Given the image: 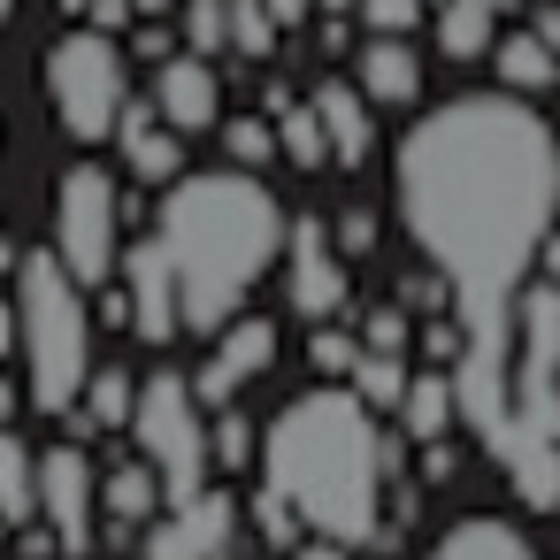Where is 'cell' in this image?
Returning a JSON list of instances; mask_svg holds the SVG:
<instances>
[{"label": "cell", "mask_w": 560, "mask_h": 560, "mask_svg": "<svg viewBox=\"0 0 560 560\" xmlns=\"http://www.w3.org/2000/svg\"><path fill=\"white\" fill-rule=\"evenodd\" d=\"M47 101H55V116H62V131L70 139H108L116 131V116H124V55H116V39L108 32H70V39H55L47 47Z\"/></svg>", "instance_id": "cell-6"}, {"label": "cell", "mask_w": 560, "mask_h": 560, "mask_svg": "<svg viewBox=\"0 0 560 560\" xmlns=\"http://www.w3.org/2000/svg\"><path fill=\"white\" fill-rule=\"evenodd\" d=\"M0 522H39V445H24L9 422H0Z\"/></svg>", "instance_id": "cell-20"}, {"label": "cell", "mask_w": 560, "mask_h": 560, "mask_svg": "<svg viewBox=\"0 0 560 560\" xmlns=\"http://www.w3.org/2000/svg\"><path fill=\"white\" fill-rule=\"evenodd\" d=\"M154 506H162V468L154 460H116L101 476V514H108L116 537L139 529V522H154Z\"/></svg>", "instance_id": "cell-19"}, {"label": "cell", "mask_w": 560, "mask_h": 560, "mask_svg": "<svg viewBox=\"0 0 560 560\" xmlns=\"http://www.w3.org/2000/svg\"><path fill=\"white\" fill-rule=\"evenodd\" d=\"M453 422H460V399H453V369H415L407 376V392H399V438H415V445H430V438H453Z\"/></svg>", "instance_id": "cell-17"}, {"label": "cell", "mask_w": 560, "mask_h": 560, "mask_svg": "<svg viewBox=\"0 0 560 560\" xmlns=\"http://www.w3.org/2000/svg\"><path fill=\"white\" fill-rule=\"evenodd\" d=\"M415 468H422V483H445V476H453V468H460V445H453V438H430V445H422V460H415Z\"/></svg>", "instance_id": "cell-37"}, {"label": "cell", "mask_w": 560, "mask_h": 560, "mask_svg": "<svg viewBox=\"0 0 560 560\" xmlns=\"http://www.w3.org/2000/svg\"><path fill=\"white\" fill-rule=\"evenodd\" d=\"M70 9H93V24L116 32V24H131V9H170V0H70Z\"/></svg>", "instance_id": "cell-36"}, {"label": "cell", "mask_w": 560, "mask_h": 560, "mask_svg": "<svg viewBox=\"0 0 560 560\" xmlns=\"http://www.w3.org/2000/svg\"><path fill=\"white\" fill-rule=\"evenodd\" d=\"M116 223L124 215H116V177L108 170L78 162V170L55 177V254L85 292H101L116 277Z\"/></svg>", "instance_id": "cell-7"}, {"label": "cell", "mask_w": 560, "mask_h": 560, "mask_svg": "<svg viewBox=\"0 0 560 560\" xmlns=\"http://www.w3.org/2000/svg\"><path fill=\"white\" fill-rule=\"evenodd\" d=\"M330 238H338V254L353 261V254H369V246H376V215H369V208H346Z\"/></svg>", "instance_id": "cell-35"}, {"label": "cell", "mask_w": 560, "mask_h": 560, "mask_svg": "<svg viewBox=\"0 0 560 560\" xmlns=\"http://www.w3.org/2000/svg\"><path fill=\"white\" fill-rule=\"evenodd\" d=\"M254 529H261V537H269L277 552H292V545L307 537V529H300V514H292V506H284V499H277L269 483H261V499H254Z\"/></svg>", "instance_id": "cell-31"}, {"label": "cell", "mask_w": 560, "mask_h": 560, "mask_svg": "<svg viewBox=\"0 0 560 560\" xmlns=\"http://www.w3.org/2000/svg\"><path fill=\"white\" fill-rule=\"evenodd\" d=\"M353 9L376 24V32H415V16H422V0H353Z\"/></svg>", "instance_id": "cell-34"}, {"label": "cell", "mask_w": 560, "mask_h": 560, "mask_svg": "<svg viewBox=\"0 0 560 560\" xmlns=\"http://www.w3.org/2000/svg\"><path fill=\"white\" fill-rule=\"evenodd\" d=\"M16 407H24V384H16V376H9V369H0V422H9V415H16Z\"/></svg>", "instance_id": "cell-42"}, {"label": "cell", "mask_w": 560, "mask_h": 560, "mask_svg": "<svg viewBox=\"0 0 560 560\" xmlns=\"http://www.w3.org/2000/svg\"><path fill=\"white\" fill-rule=\"evenodd\" d=\"M261 483L300 514V529L369 545L384 522V430L353 384L300 392L261 430Z\"/></svg>", "instance_id": "cell-3"}, {"label": "cell", "mask_w": 560, "mask_h": 560, "mask_svg": "<svg viewBox=\"0 0 560 560\" xmlns=\"http://www.w3.org/2000/svg\"><path fill=\"white\" fill-rule=\"evenodd\" d=\"M131 407H139V376L131 369H93L78 407H70V422L78 430H131Z\"/></svg>", "instance_id": "cell-22"}, {"label": "cell", "mask_w": 560, "mask_h": 560, "mask_svg": "<svg viewBox=\"0 0 560 560\" xmlns=\"http://www.w3.org/2000/svg\"><path fill=\"white\" fill-rule=\"evenodd\" d=\"M529 32H537V39H545V47H552V55H560V9H552V0H545V9H537V16H529Z\"/></svg>", "instance_id": "cell-39"}, {"label": "cell", "mask_w": 560, "mask_h": 560, "mask_svg": "<svg viewBox=\"0 0 560 560\" xmlns=\"http://www.w3.org/2000/svg\"><path fill=\"white\" fill-rule=\"evenodd\" d=\"M93 514H101V468H93V453L85 445H47L39 453V522L55 529V545L70 560L93 552V537H101Z\"/></svg>", "instance_id": "cell-8"}, {"label": "cell", "mask_w": 560, "mask_h": 560, "mask_svg": "<svg viewBox=\"0 0 560 560\" xmlns=\"http://www.w3.org/2000/svg\"><path fill=\"white\" fill-rule=\"evenodd\" d=\"M491 70H499L506 93H545V85H560V55H552L537 32H506V39L491 47Z\"/></svg>", "instance_id": "cell-23"}, {"label": "cell", "mask_w": 560, "mask_h": 560, "mask_svg": "<svg viewBox=\"0 0 560 560\" xmlns=\"http://www.w3.org/2000/svg\"><path fill=\"white\" fill-rule=\"evenodd\" d=\"M415 338H422V361H430V369H453V361H460V346H468L460 315H430V323H422Z\"/></svg>", "instance_id": "cell-32"}, {"label": "cell", "mask_w": 560, "mask_h": 560, "mask_svg": "<svg viewBox=\"0 0 560 560\" xmlns=\"http://www.w3.org/2000/svg\"><path fill=\"white\" fill-rule=\"evenodd\" d=\"M246 460H261V438H254V422H246L238 399H231V407L208 415V468H231V476H238Z\"/></svg>", "instance_id": "cell-26"}, {"label": "cell", "mask_w": 560, "mask_h": 560, "mask_svg": "<svg viewBox=\"0 0 560 560\" xmlns=\"http://www.w3.org/2000/svg\"><path fill=\"white\" fill-rule=\"evenodd\" d=\"M284 261H292V307L307 315V323H330L338 307H346V254H338V238L323 231V223H292L284 231Z\"/></svg>", "instance_id": "cell-12"}, {"label": "cell", "mask_w": 560, "mask_h": 560, "mask_svg": "<svg viewBox=\"0 0 560 560\" xmlns=\"http://www.w3.org/2000/svg\"><path fill=\"white\" fill-rule=\"evenodd\" d=\"M346 552H353V545H338V537H315V529L292 545V560H346Z\"/></svg>", "instance_id": "cell-38"}, {"label": "cell", "mask_w": 560, "mask_h": 560, "mask_svg": "<svg viewBox=\"0 0 560 560\" xmlns=\"http://www.w3.org/2000/svg\"><path fill=\"white\" fill-rule=\"evenodd\" d=\"M284 231L292 223H284L277 192L238 162L200 170V177L192 170L170 177L154 238H162V254L177 269V315H185L192 338H215L238 315V300L284 261Z\"/></svg>", "instance_id": "cell-2"}, {"label": "cell", "mask_w": 560, "mask_h": 560, "mask_svg": "<svg viewBox=\"0 0 560 560\" xmlns=\"http://www.w3.org/2000/svg\"><path fill=\"white\" fill-rule=\"evenodd\" d=\"M16 353V300H0V361Z\"/></svg>", "instance_id": "cell-41"}, {"label": "cell", "mask_w": 560, "mask_h": 560, "mask_svg": "<svg viewBox=\"0 0 560 560\" xmlns=\"http://www.w3.org/2000/svg\"><path fill=\"white\" fill-rule=\"evenodd\" d=\"M9 9H16V0H0V24H9Z\"/></svg>", "instance_id": "cell-44"}, {"label": "cell", "mask_w": 560, "mask_h": 560, "mask_svg": "<svg viewBox=\"0 0 560 560\" xmlns=\"http://www.w3.org/2000/svg\"><path fill=\"white\" fill-rule=\"evenodd\" d=\"M116 284H124V300H131V330H139L147 346H170V338L185 330V315H177V269H170L162 238H139V246H124V261H116Z\"/></svg>", "instance_id": "cell-10"}, {"label": "cell", "mask_w": 560, "mask_h": 560, "mask_svg": "<svg viewBox=\"0 0 560 560\" xmlns=\"http://www.w3.org/2000/svg\"><path fill=\"white\" fill-rule=\"evenodd\" d=\"M430 560H537V545H529V529H514L499 514H468L430 545Z\"/></svg>", "instance_id": "cell-18"}, {"label": "cell", "mask_w": 560, "mask_h": 560, "mask_svg": "<svg viewBox=\"0 0 560 560\" xmlns=\"http://www.w3.org/2000/svg\"><path fill=\"white\" fill-rule=\"evenodd\" d=\"M323 9H353V0H323Z\"/></svg>", "instance_id": "cell-45"}, {"label": "cell", "mask_w": 560, "mask_h": 560, "mask_svg": "<svg viewBox=\"0 0 560 560\" xmlns=\"http://www.w3.org/2000/svg\"><path fill=\"white\" fill-rule=\"evenodd\" d=\"M185 47L223 55L231 47V0H185Z\"/></svg>", "instance_id": "cell-29"}, {"label": "cell", "mask_w": 560, "mask_h": 560, "mask_svg": "<svg viewBox=\"0 0 560 560\" xmlns=\"http://www.w3.org/2000/svg\"><path fill=\"white\" fill-rule=\"evenodd\" d=\"M353 85L369 93V108H407L422 93V55L407 47V32H369L353 55Z\"/></svg>", "instance_id": "cell-15"}, {"label": "cell", "mask_w": 560, "mask_h": 560, "mask_svg": "<svg viewBox=\"0 0 560 560\" xmlns=\"http://www.w3.org/2000/svg\"><path fill=\"white\" fill-rule=\"evenodd\" d=\"M277 154H292L300 170H330V139H323L315 101H284L277 108Z\"/></svg>", "instance_id": "cell-24"}, {"label": "cell", "mask_w": 560, "mask_h": 560, "mask_svg": "<svg viewBox=\"0 0 560 560\" xmlns=\"http://www.w3.org/2000/svg\"><path fill=\"white\" fill-rule=\"evenodd\" d=\"M392 192L415 246L453 284L460 353H514V292L537 277V246L560 223L552 124L522 93L445 101L399 139Z\"/></svg>", "instance_id": "cell-1"}, {"label": "cell", "mask_w": 560, "mask_h": 560, "mask_svg": "<svg viewBox=\"0 0 560 560\" xmlns=\"http://www.w3.org/2000/svg\"><path fill=\"white\" fill-rule=\"evenodd\" d=\"M154 108H162V124L170 131H215L223 124V78L208 70V55H162V70H154Z\"/></svg>", "instance_id": "cell-13"}, {"label": "cell", "mask_w": 560, "mask_h": 560, "mask_svg": "<svg viewBox=\"0 0 560 560\" xmlns=\"http://www.w3.org/2000/svg\"><path fill=\"white\" fill-rule=\"evenodd\" d=\"M361 346H369V353H407V307H369Z\"/></svg>", "instance_id": "cell-33"}, {"label": "cell", "mask_w": 560, "mask_h": 560, "mask_svg": "<svg viewBox=\"0 0 560 560\" xmlns=\"http://www.w3.org/2000/svg\"><path fill=\"white\" fill-rule=\"evenodd\" d=\"M231 545H238V506L223 491H200L147 529L139 560H231Z\"/></svg>", "instance_id": "cell-9"}, {"label": "cell", "mask_w": 560, "mask_h": 560, "mask_svg": "<svg viewBox=\"0 0 560 560\" xmlns=\"http://www.w3.org/2000/svg\"><path fill=\"white\" fill-rule=\"evenodd\" d=\"M231 47L246 62L277 55V16H269V0H231Z\"/></svg>", "instance_id": "cell-27"}, {"label": "cell", "mask_w": 560, "mask_h": 560, "mask_svg": "<svg viewBox=\"0 0 560 560\" xmlns=\"http://www.w3.org/2000/svg\"><path fill=\"white\" fill-rule=\"evenodd\" d=\"M307 9H315V0H269V16H277V32H284V24H300Z\"/></svg>", "instance_id": "cell-43"}, {"label": "cell", "mask_w": 560, "mask_h": 560, "mask_svg": "<svg viewBox=\"0 0 560 560\" xmlns=\"http://www.w3.org/2000/svg\"><path fill=\"white\" fill-rule=\"evenodd\" d=\"M108 139L124 147V170H131L139 185H170V177H185V131H170L154 101H147V108L124 101V116H116Z\"/></svg>", "instance_id": "cell-14"}, {"label": "cell", "mask_w": 560, "mask_h": 560, "mask_svg": "<svg viewBox=\"0 0 560 560\" xmlns=\"http://www.w3.org/2000/svg\"><path fill=\"white\" fill-rule=\"evenodd\" d=\"M407 376H415V369H407V353H369V346H361V361H353V376H346V384H353L376 415H399Z\"/></svg>", "instance_id": "cell-25"}, {"label": "cell", "mask_w": 560, "mask_h": 560, "mask_svg": "<svg viewBox=\"0 0 560 560\" xmlns=\"http://www.w3.org/2000/svg\"><path fill=\"white\" fill-rule=\"evenodd\" d=\"M223 154H231L238 170L277 162V124H269V116H238V124H223Z\"/></svg>", "instance_id": "cell-28"}, {"label": "cell", "mask_w": 560, "mask_h": 560, "mask_svg": "<svg viewBox=\"0 0 560 560\" xmlns=\"http://www.w3.org/2000/svg\"><path fill=\"white\" fill-rule=\"evenodd\" d=\"M16 353H24V399L62 422L93 376V307L55 246L16 254Z\"/></svg>", "instance_id": "cell-4"}, {"label": "cell", "mask_w": 560, "mask_h": 560, "mask_svg": "<svg viewBox=\"0 0 560 560\" xmlns=\"http://www.w3.org/2000/svg\"><path fill=\"white\" fill-rule=\"evenodd\" d=\"M0 529H9V522H0Z\"/></svg>", "instance_id": "cell-46"}, {"label": "cell", "mask_w": 560, "mask_h": 560, "mask_svg": "<svg viewBox=\"0 0 560 560\" xmlns=\"http://www.w3.org/2000/svg\"><path fill=\"white\" fill-rule=\"evenodd\" d=\"M499 16H506L499 0H438V55H445V62L491 55V24H499Z\"/></svg>", "instance_id": "cell-21"}, {"label": "cell", "mask_w": 560, "mask_h": 560, "mask_svg": "<svg viewBox=\"0 0 560 560\" xmlns=\"http://www.w3.org/2000/svg\"><path fill=\"white\" fill-rule=\"evenodd\" d=\"M277 361V323L269 315H246V323H223L215 330V353L200 361V376H192V392H200V407L215 415V407H231L261 369Z\"/></svg>", "instance_id": "cell-11"}, {"label": "cell", "mask_w": 560, "mask_h": 560, "mask_svg": "<svg viewBox=\"0 0 560 560\" xmlns=\"http://www.w3.org/2000/svg\"><path fill=\"white\" fill-rule=\"evenodd\" d=\"M307 361L338 384V376H353V361H361V330H315L307 338Z\"/></svg>", "instance_id": "cell-30"}, {"label": "cell", "mask_w": 560, "mask_h": 560, "mask_svg": "<svg viewBox=\"0 0 560 560\" xmlns=\"http://www.w3.org/2000/svg\"><path fill=\"white\" fill-rule=\"evenodd\" d=\"M307 101H315V116H323L330 162H338V170H361V162H369V147H376V124H369V93H361V85H346V78H330V85H315Z\"/></svg>", "instance_id": "cell-16"}, {"label": "cell", "mask_w": 560, "mask_h": 560, "mask_svg": "<svg viewBox=\"0 0 560 560\" xmlns=\"http://www.w3.org/2000/svg\"><path fill=\"white\" fill-rule=\"evenodd\" d=\"M537 277H552V284H560V223H552V231H545V246H537Z\"/></svg>", "instance_id": "cell-40"}, {"label": "cell", "mask_w": 560, "mask_h": 560, "mask_svg": "<svg viewBox=\"0 0 560 560\" xmlns=\"http://www.w3.org/2000/svg\"><path fill=\"white\" fill-rule=\"evenodd\" d=\"M131 438H139V453L162 468V499H170V506H185V499L208 491V407H200L192 376H177V369L139 376Z\"/></svg>", "instance_id": "cell-5"}]
</instances>
